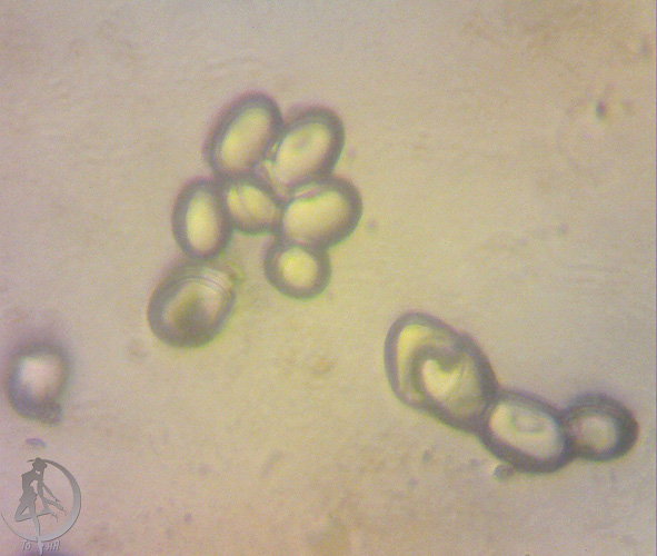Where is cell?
<instances>
[{
  "mask_svg": "<svg viewBox=\"0 0 657 556\" xmlns=\"http://www.w3.org/2000/svg\"><path fill=\"white\" fill-rule=\"evenodd\" d=\"M384 365L399 401L464 433H476L499 390L479 345L425 312H407L394 321L385 340Z\"/></svg>",
  "mask_w": 657,
  "mask_h": 556,
  "instance_id": "cell-1",
  "label": "cell"
},
{
  "mask_svg": "<svg viewBox=\"0 0 657 556\" xmlns=\"http://www.w3.org/2000/svg\"><path fill=\"white\" fill-rule=\"evenodd\" d=\"M237 299V280L226 266L186 259L151 292L147 320L152 334L176 349L200 348L217 338Z\"/></svg>",
  "mask_w": 657,
  "mask_h": 556,
  "instance_id": "cell-2",
  "label": "cell"
},
{
  "mask_svg": "<svg viewBox=\"0 0 657 556\" xmlns=\"http://www.w3.org/2000/svg\"><path fill=\"white\" fill-rule=\"evenodd\" d=\"M475 434L491 455L521 474H554L574 458L561 413L525 391L498 390Z\"/></svg>",
  "mask_w": 657,
  "mask_h": 556,
  "instance_id": "cell-3",
  "label": "cell"
},
{
  "mask_svg": "<svg viewBox=\"0 0 657 556\" xmlns=\"http://www.w3.org/2000/svg\"><path fill=\"white\" fill-rule=\"evenodd\" d=\"M346 143L342 119L311 105L292 110L257 171L283 199L318 183L335 170Z\"/></svg>",
  "mask_w": 657,
  "mask_h": 556,
  "instance_id": "cell-4",
  "label": "cell"
},
{
  "mask_svg": "<svg viewBox=\"0 0 657 556\" xmlns=\"http://www.w3.org/2000/svg\"><path fill=\"white\" fill-rule=\"evenodd\" d=\"M277 101L250 92L230 103L213 125L205 158L219 182L256 173L270 152L283 122Z\"/></svg>",
  "mask_w": 657,
  "mask_h": 556,
  "instance_id": "cell-5",
  "label": "cell"
},
{
  "mask_svg": "<svg viewBox=\"0 0 657 556\" xmlns=\"http://www.w3.org/2000/svg\"><path fill=\"white\" fill-rule=\"evenodd\" d=\"M362 212L358 188L332 175L285 199L276 236L328 251L354 234Z\"/></svg>",
  "mask_w": 657,
  "mask_h": 556,
  "instance_id": "cell-6",
  "label": "cell"
},
{
  "mask_svg": "<svg viewBox=\"0 0 657 556\" xmlns=\"http://www.w3.org/2000/svg\"><path fill=\"white\" fill-rule=\"evenodd\" d=\"M71 375L68 353L58 342L33 339L11 354L4 374V391L21 417L56 425L62 416V398Z\"/></svg>",
  "mask_w": 657,
  "mask_h": 556,
  "instance_id": "cell-7",
  "label": "cell"
},
{
  "mask_svg": "<svg viewBox=\"0 0 657 556\" xmlns=\"http://www.w3.org/2000/svg\"><path fill=\"white\" fill-rule=\"evenodd\" d=\"M573 457L608 463L635 446L639 426L633 411L604 393L575 397L561 413Z\"/></svg>",
  "mask_w": 657,
  "mask_h": 556,
  "instance_id": "cell-8",
  "label": "cell"
},
{
  "mask_svg": "<svg viewBox=\"0 0 657 556\" xmlns=\"http://www.w3.org/2000/svg\"><path fill=\"white\" fill-rule=\"evenodd\" d=\"M171 231L186 259L219 258L235 231L219 181L195 179L180 190L171 214Z\"/></svg>",
  "mask_w": 657,
  "mask_h": 556,
  "instance_id": "cell-9",
  "label": "cell"
},
{
  "mask_svg": "<svg viewBox=\"0 0 657 556\" xmlns=\"http://www.w3.org/2000/svg\"><path fill=\"white\" fill-rule=\"evenodd\" d=\"M327 250L275 237L263 257L268 282L281 295L295 300L320 296L331 279Z\"/></svg>",
  "mask_w": 657,
  "mask_h": 556,
  "instance_id": "cell-10",
  "label": "cell"
},
{
  "mask_svg": "<svg viewBox=\"0 0 657 556\" xmlns=\"http://www.w3.org/2000/svg\"><path fill=\"white\" fill-rule=\"evenodd\" d=\"M52 461L37 459L32 471L23 476V496L19 506L24 519H33L38 530L41 519L51 518L58 535L76 519L79 508L78 487L67 470Z\"/></svg>",
  "mask_w": 657,
  "mask_h": 556,
  "instance_id": "cell-11",
  "label": "cell"
},
{
  "mask_svg": "<svg viewBox=\"0 0 657 556\" xmlns=\"http://www.w3.org/2000/svg\"><path fill=\"white\" fill-rule=\"evenodd\" d=\"M219 183L233 230L278 234L285 199L258 172Z\"/></svg>",
  "mask_w": 657,
  "mask_h": 556,
  "instance_id": "cell-12",
  "label": "cell"
}]
</instances>
